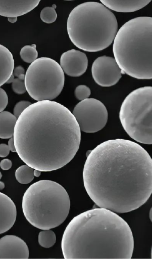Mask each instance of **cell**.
<instances>
[{"mask_svg":"<svg viewBox=\"0 0 152 259\" xmlns=\"http://www.w3.org/2000/svg\"><path fill=\"white\" fill-rule=\"evenodd\" d=\"M86 192L99 207L126 213L143 205L152 193V159L138 144L105 141L88 154L83 170Z\"/></svg>","mask_w":152,"mask_h":259,"instance_id":"1","label":"cell"},{"mask_svg":"<svg viewBox=\"0 0 152 259\" xmlns=\"http://www.w3.org/2000/svg\"><path fill=\"white\" fill-rule=\"evenodd\" d=\"M13 137L16 152L26 164L50 171L74 158L79 148L81 131L67 107L43 100L31 104L21 113Z\"/></svg>","mask_w":152,"mask_h":259,"instance_id":"2","label":"cell"},{"mask_svg":"<svg viewBox=\"0 0 152 259\" xmlns=\"http://www.w3.org/2000/svg\"><path fill=\"white\" fill-rule=\"evenodd\" d=\"M61 247L66 259H129L134 238L122 218L109 209L96 208L72 219L63 233Z\"/></svg>","mask_w":152,"mask_h":259,"instance_id":"3","label":"cell"},{"mask_svg":"<svg viewBox=\"0 0 152 259\" xmlns=\"http://www.w3.org/2000/svg\"><path fill=\"white\" fill-rule=\"evenodd\" d=\"M113 52L123 73L137 79H151L152 18L140 16L124 23L115 36Z\"/></svg>","mask_w":152,"mask_h":259,"instance_id":"4","label":"cell"},{"mask_svg":"<svg viewBox=\"0 0 152 259\" xmlns=\"http://www.w3.org/2000/svg\"><path fill=\"white\" fill-rule=\"evenodd\" d=\"M69 37L78 48L89 52L102 51L113 42L118 29L115 15L95 2L80 4L71 11L67 22Z\"/></svg>","mask_w":152,"mask_h":259,"instance_id":"5","label":"cell"},{"mask_svg":"<svg viewBox=\"0 0 152 259\" xmlns=\"http://www.w3.org/2000/svg\"><path fill=\"white\" fill-rule=\"evenodd\" d=\"M22 206L25 218L33 226L41 230L51 229L66 219L70 199L61 185L43 180L27 188L23 196Z\"/></svg>","mask_w":152,"mask_h":259,"instance_id":"6","label":"cell"},{"mask_svg":"<svg viewBox=\"0 0 152 259\" xmlns=\"http://www.w3.org/2000/svg\"><path fill=\"white\" fill-rule=\"evenodd\" d=\"M152 88L141 87L129 93L123 101L119 112L121 124L127 134L136 141L152 143Z\"/></svg>","mask_w":152,"mask_h":259,"instance_id":"7","label":"cell"},{"mask_svg":"<svg viewBox=\"0 0 152 259\" xmlns=\"http://www.w3.org/2000/svg\"><path fill=\"white\" fill-rule=\"evenodd\" d=\"M25 85L29 96L37 101L52 100L61 93L65 75L60 65L52 58H37L28 67Z\"/></svg>","mask_w":152,"mask_h":259,"instance_id":"8","label":"cell"},{"mask_svg":"<svg viewBox=\"0 0 152 259\" xmlns=\"http://www.w3.org/2000/svg\"><path fill=\"white\" fill-rule=\"evenodd\" d=\"M72 114L80 131L86 133H94L103 128L108 118L107 109L99 100L87 98L75 106Z\"/></svg>","mask_w":152,"mask_h":259,"instance_id":"9","label":"cell"},{"mask_svg":"<svg viewBox=\"0 0 152 259\" xmlns=\"http://www.w3.org/2000/svg\"><path fill=\"white\" fill-rule=\"evenodd\" d=\"M122 72L115 58L110 56H102L97 58L91 67L94 80L103 87L116 84L122 77Z\"/></svg>","mask_w":152,"mask_h":259,"instance_id":"10","label":"cell"},{"mask_svg":"<svg viewBox=\"0 0 152 259\" xmlns=\"http://www.w3.org/2000/svg\"><path fill=\"white\" fill-rule=\"evenodd\" d=\"M60 65L67 75L78 77L85 72L88 66V59L85 53L71 49L62 54Z\"/></svg>","mask_w":152,"mask_h":259,"instance_id":"11","label":"cell"},{"mask_svg":"<svg viewBox=\"0 0 152 259\" xmlns=\"http://www.w3.org/2000/svg\"><path fill=\"white\" fill-rule=\"evenodd\" d=\"M29 251L21 238L8 235L0 238V258H28Z\"/></svg>","mask_w":152,"mask_h":259,"instance_id":"12","label":"cell"},{"mask_svg":"<svg viewBox=\"0 0 152 259\" xmlns=\"http://www.w3.org/2000/svg\"><path fill=\"white\" fill-rule=\"evenodd\" d=\"M41 0H0V16L18 17L35 8Z\"/></svg>","mask_w":152,"mask_h":259,"instance_id":"13","label":"cell"},{"mask_svg":"<svg viewBox=\"0 0 152 259\" xmlns=\"http://www.w3.org/2000/svg\"><path fill=\"white\" fill-rule=\"evenodd\" d=\"M16 216L17 209L14 202L8 196L0 192V234L13 227Z\"/></svg>","mask_w":152,"mask_h":259,"instance_id":"14","label":"cell"},{"mask_svg":"<svg viewBox=\"0 0 152 259\" xmlns=\"http://www.w3.org/2000/svg\"><path fill=\"white\" fill-rule=\"evenodd\" d=\"M108 8L118 12L129 13L138 11L151 0H99Z\"/></svg>","mask_w":152,"mask_h":259,"instance_id":"15","label":"cell"},{"mask_svg":"<svg viewBox=\"0 0 152 259\" xmlns=\"http://www.w3.org/2000/svg\"><path fill=\"white\" fill-rule=\"evenodd\" d=\"M14 60L10 50L0 44V87L7 82L13 74Z\"/></svg>","mask_w":152,"mask_h":259,"instance_id":"16","label":"cell"},{"mask_svg":"<svg viewBox=\"0 0 152 259\" xmlns=\"http://www.w3.org/2000/svg\"><path fill=\"white\" fill-rule=\"evenodd\" d=\"M16 117L7 111L0 112V138L10 139L13 136Z\"/></svg>","mask_w":152,"mask_h":259,"instance_id":"17","label":"cell"},{"mask_svg":"<svg viewBox=\"0 0 152 259\" xmlns=\"http://www.w3.org/2000/svg\"><path fill=\"white\" fill-rule=\"evenodd\" d=\"M34 169L27 164L19 166L15 171V177L17 181L22 184L30 183L34 178Z\"/></svg>","mask_w":152,"mask_h":259,"instance_id":"18","label":"cell"},{"mask_svg":"<svg viewBox=\"0 0 152 259\" xmlns=\"http://www.w3.org/2000/svg\"><path fill=\"white\" fill-rule=\"evenodd\" d=\"M39 244L44 248H50L56 243V236L50 229L42 230L38 236Z\"/></svg>","mask_w":152,"mask_h":259,"instance_id":"19","label":"cell"},{"mask_svg":"<svg viewBox=\"0 0 152 259\" xmlns=\"http://www.w3.org/2000/svg\"><path fill=\"white\" fill-rule=\"evenodd\" d=\"M21 59L26 63H31L38 57V52L35 44L26 45L22 48L20 52Z\"/></svg>","mask_w":152,"mask_h":259,"instance_id":"20","label":"cell"},{"mask_svg":"<svg viewBox=\"0 0 152 259\" xmlns=\"http://www.w3.org/2000/svg\"><path fill=\"white\" fill-rule=\"evenodd\" d=\"M57 13L54 7H46L40 12V17L44 23L50 24L54 22L57 18Z\"/></svg>","mask_w":152,"mask_h":259,"instance_id":"21","label":"cell"},{"mask_svg":"<svg viewBox=\"0 0 152 259\" xmlns=\"http://www.w3.org/2000/svg\"><path fill=\"white\" fill-rule=\"evenodd\" d=\"M91 94L90 89L86 85H79L75 90L74 95L79 100L82 101L88 98Z\"/></svg>","mask_w":152,"mask_h":259,"instance_id":"22","label":"cell"},{"mask_svg":"<svg viewBox=\"0 0 152 259\" xmlns=\"http://www.w3.org/2000/svg\"><path fill=\"white\" fill-rule=\"evenodd\" d=\"M12 89L17 94H23L26 91L24 79L14 78L12 82Z\"/></svg>","mask_w":152,"mask_h":259,"instance_id":"23","label":"cell"},{"mask_svg":"<svg viewBox=\"0 0 152 259\" xmlns=\"http://www.w3.org/2000/svg\"><path fill=\"white\" fill-rule=\"evenodd\" d=\"M31 103L27 101L23 100L18 102L14 106L13 114L18 118L21 113Z\"/></svg>","mask_w":152,"mask_h":259,"instance_id":"24","label":"cell"},{"mask_svg":"<svg viewBox=\"0 0 152 259\" xmlns=\"http://www.w3.org/2000/svg\"><path fill=\"white\" fill-rule=\"evenodd\" d=\"M8 103V97L6 91L0 88V112L4 111Z\"/></svg>","mask_w":152,"mask_h":259,"instance_id":"25","label":"cell"},{"mask_svg":"<svg viewBox=\"0 0 152 259\" xmlns=\"http://www.w3.org/2000/svg\"><path fill=\"white\" fill-rule=\"evenodd\" d=\"M13 74L20 79H25V69L22 66H18L14 68Z\"/></svg>","mask_w":152,"mask_h":259,"instance_id":"26","label":"cell"},{"mask_svg":"<svg viewBox=\"0 0 152 259\" xmlns=\"http://www.w3.org/2000/svg\"><path fill=\"white\" fill-rule=\"evenodd\" d=\"M8 145L6 144H0V157H6L10 153Z\"/></svg>","mask_w":152,"mask_h":259,"instance_id":"27","label":"cell"},{"mask_svg":"<svg viewBox=\"0 0 152 259\" xmlns=\"http://www.w3.org/2000/svg\"><path fill=\"white\" fill-rule=\"evenodd\" d=\"M12 163L11 160L5 158L0 162V167L4 170H9L12 167Z\"/></svg>","mask_w":152,"mask_h":259,"instance_id":"28","label":"cell"},{"mask_svg":"<svg viewBox=\"0 0 152 259\" xmlns=\"http://www.w3.org/2000/svg\"><path fill=\"white\" fill-rule=\"evenodd\" d=\"M8 145L11 151L13 152H16L13 137H11L9 140Z\"/></svg>","mask_w":152,"mask_h":259,"instance_id":"29","label":"cell"},{"mask_svg":"<svg viewBox=\"0 0 152 259\" xmlns=\"http://www.w3.org/2000/svg\"><path fill=\"white\" fill-rule=\"evenodd\" d=\"M8 19L9 22L13 23L16 22L17 17H8Z\"/></svg>","mask_w":152,"mask_h":259,"instance_id":"30","label":"cell"},{"mask_svg":"<svg viewBox=\"0 0 152 259\" xmlns=\"http://www.w3.org/2000/svg\"><path fill=\"white\" fill-rule=\"evenodd\" d=\"M33 174L34 177H38L39 176H40L41 174V171L36 169H34Z\"/></svg>","mask_w":152,"mask_h":259,"instance_id":"31","label":"cell"},{"mask_svg":"<svg viewBox=\"0 0 152 259\" xmlns=\"http://www.w3.org/2000/svg\"><path fill=\"white\" fill-rule=\"evenodd\" d=\"M14 78H15V76L12 74L6 83H12V82H13Z\"/></svg>","mask_w":152,"mask_h":259,"instance_id":"32","label":"cell"},{"mask_svg":"<svg viewBox=\"0 0 152 259\" xmlns=\"http://www.w3.org/2000/svg\"><path fill=\"white\" fill-rule=\"evenodd\" d=\"M5 187V184L4 182L0 181V190H3Z\"/></svg>","mask_w":152,"mask_h":259,"instance_id":"33","label":"cell"},{"mask_svg":"<svg viewBox=\"0 0 152 259\" xmlns=\"http://www.w3.org/2000/svg\"><path fill=\"white\" fill-rule=\"evenodd\" d=\"M2 174L1 173V172L0 171V179L2 178Z\"/></svg>","mask_w":152,"mask_h":259,"instance_id":"34","label":"cell"},{"mask_svg":"<svg viewBox=\"0 0 152 259\" xmlns=\"http://www.w3.org/2000/svg\"><path fill=\"white\" fill-rule=\"evenodd\" d=\"M64 1H74V0H64Z\"/></svg>","mask_w":152,"mask_h":259,"instance_id":"35","label":"cell"}]
</instances>
